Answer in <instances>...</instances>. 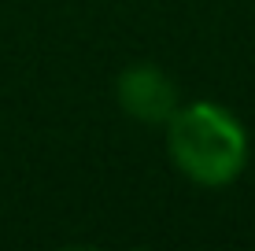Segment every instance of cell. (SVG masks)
Instances as JSON below:
<instances>
[{
    "mask_svg": "<svg viewBox=\"0 0 255 251\" xmlns=\"http://www.w3.org/2000/svg\"><path fill=\"white\" fill-rule=\"evenodd\" d=\"M166 152L174 167L204 188L237 181L248 163V133L241 118L215 100L181 103L166 122Z\"/></svg>",
    "mask_w": 255,
    "mask_h": 251,
    "instance_id": "6da1fadb",
    "label": "cell"
},
{
    "mask_svg": "<svg viewBox=\"0 0 255 251\" xmlns=\"http://www.w3.org/2000/svg\"><path fill=\"white\" fill-rule=\"evenodd\" d=\"M119 103L129 118L148 126H166L170 115L181 107L178 100V85L166 78V71H159L155 63H133L119 74L115 82Z\"/></svg>",
    "mask_w": 255,
    "mask_h": 251,
    "instance_id": "7a4b0ae2",
    "label": "cell"
}]
</instances>
